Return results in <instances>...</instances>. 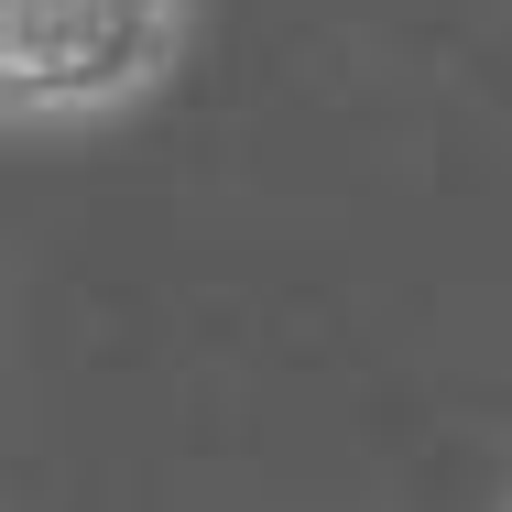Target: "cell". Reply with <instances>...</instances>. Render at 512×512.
<instances>
[{
	"instance_id": "6da1fadb",
	"label": "cell",
	"mask_w": 512,
	"mask_h": 512,
	"mask_svg": "<svg viewBox=\"0 0 512 512\" xmlns=\"http://www.w3.org/2000/svg\"><path fill=\"white\" fill-rule=\"evenodd\" d=\"M186 0H0L11 131H99L175 88Z\"/></svg>"
}]
</instances>
